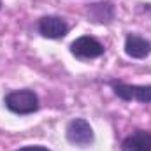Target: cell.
Masks as SVG:
<instances>
[{"label":"cell","mask_w":151,"mask_h":151,"mask_svg":"<svg viewBox=\"0 0 151 151\" xmlns=\"http://www.w3.org/2000/svg\"><path fill=\"white\" fill-rule=\"evenodd\" d=\"M5 107L14 114H32L39 109V97L32 90H16L5 97Z\"/></svg>","instance_id":"cell-1"},{"label":"cell","mask_w":151,"mask_h":151,"mask_svg":"<svg viewBox=\"0 0 151 151\" xmlns=\"http://www.w3.org/2000/svg\"><path fill=\"white\" fill-rule=\"evenodd\" d=\"M65 135H67V141L70 144L79 146V148L90 146L93 142V139H95L91 125L83 118H76L72 121H69V125L65 128Z\"/></svg>","instance_id":"cell-2"},{"label":"cell","mask_w":151,"mask_h":151,"mask_svg":"<svg viewBox=\"0 0 151 151\" xmlns=\"http://www.w3.org/2000/svg\"><path fill=\"white\" fill-rule=\"evenodd\" d=\"M70 53L79 60H93L104 55V46L95 37L83 35L70 44Z\"/></svg>","instance_id":"cell-3"},{"label":"cell","mask_w":151,"mask_h":151,"mask_svg":"<svg viewBox=\"0 0 151 151\" xmlns=\"http://www.w3.org/2000/svg\"><path fill=\"white\" fill-rule=\"evenodd\" d=\"M114 95L121 100H137L141 104L151 102V84L137 86V84H125V83H113Z\"/></svg>","instance_id":"cell-4"},{"label":"cell","mask_w":151,"mask_h":151,"mask_svg":"<svg viewBox=\"0 0 151 151\" xmlns=\"http://www.w3.org/2000/svg\"><path fill=\"white\" fill-rule=\"evenodd\" d=\"M37 30L46 39H63L69 34V23L60 16H44L39 19Z\"/></svg>","instance_id":"cell-5"},{"label":"cell","mask_w":151,"mask_h":151,"mask_svg":"<svg viewBox=\"0 0 151 151\" xmlns=\"http://www.w3.org/2000/svg\"><path fill=\"white\" fill-rule=\"evenodd\" d=\"M125 53L130 58L142 60L151 53V40L141 37L137 34H128L125 39Z\"/></svg>","instance_id":"cell-6"},{"label":"cell","mask_w":151,"mask_h":151,"mask_svg":"<svg viewBox=\"0 0 151 151\" xmlns=\"http://www.w3.org/2000/svg\"><path fill=\"white\" fill-rule=\"evenodd\" d=\"M121 151H151V134L148 130L130 134L121 142Z\"/></svg>","instance_id":"cell-7"},{"label":"cell","mask_w":151,"mask_h":151,"mask_svg":"<svg viewBox=\"0 0 151 151\" xmlns=\"http://www.w3.org/2000/svg\"><path fill=\"white\" fill-rule=\"evenodd\" d=\"M88 14H90L91 21H95V23H111L114 19V7L109 2L91 4L88 9Z\"/></svg>","instance_id":"cell-8"},{"label":"cell","mask_w":151,"mask_h":151,"mask_svg":"<svg viewBox=\"0 0 151 151\" xmlns=\"http://www.w3.org/2000/svg\"><path fill=\"white\" fill-rule=\"evenodd\" d=\"M16 151H49L46 146H23Z\"/></svg>","instance_id":"cell-9"},{"label":"cell","mask_w":151,"mask_h":151,"mask_svg":"<svg viewBox=\"0 0 151 151\" xmlns=\"http://www.w3.org/2000/svg\"><path fill=\"white\" fill-rule=\"evenodd\" d=\"M0 9H2V0H0Z\"/></svg>","instance_id":"cell-10"}]
</instances>
